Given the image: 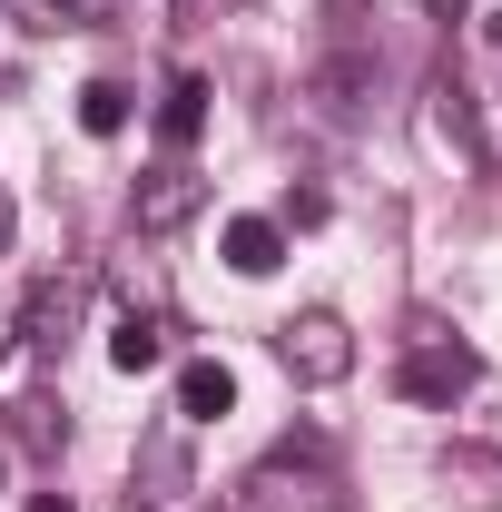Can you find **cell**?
Masks as SVG:
<instances>
[{"instance_id": "obj_17", "label": "cell", "mask_w": 502, "mask_h": 512, "mask_svg": "<svg viewBox=\"0 0 502 512\" xmlns=\"http://www.w3.org/2000/svg\"><path fill=\"white\" fill-rule=\"evenodd\" d=\"M483 20H493V50H502V10H483Z\"/></svg>"}, {"instance_id": "obj_12", "label": "cell", "mask_w": 502, "mask_h": 512, "mask_svg": "<svg viewBox=\"0 0 502 512\" xmlns=\"http://www.w3.org/2000/svg\"><path fill=\"white\" fill-rule=\"evenodd\" d=\"M138 473H148V483H158V493H168V483H178V473H188V463H178V444H148V463H138ZM158 493H148V503H158Z\"/></svg>"}, {"instance_id": "obj_7", "label": "cell", "mask_w": 502, "mask_h": 512, "mask_svg": "<svg viewBox=\"0 0 502 512\" xmlns=\"http://www.w3.org/2000/svg\"><path fill=\"white\" fill-rule=\"evenodd\" d=\"M276 256H286V227H276V217H237V227H227V266H237V276H266Z\"/></svg>"}, {"instance_id": "obj_11", "label": "cell", "mask_w": 502, "mask_h": 512, "mask_svg": "<svg viewBox=\"0 0 502 512\" xmlns=\"http://www.w3.org/2000/svg\"><path fill=\"white\" fill-rule=\"evenodd\" d=\"M60 325H69V286H40V296H30V325H20V335H30V345H60Z\"/></svg>"}, {"instance_id": "obj_3", "label": "cell", "mask_w": 502, "mask_h": 512, "mask_svg": "<svg viewBox=\"0 0 502 512\" xmlns=\"http://www.w3.org/2000/svg\"><path fill=\"white\" fill-rule=\"evenodd\" d=\"M197 207H207V178H197L188 158H158V168L138 178V197H128V227H138V237H168V227H188Z\"/></svg>"}, {"instance_id": "obj_10", "label": "cell", "mask_w": 502, "mask_h": 512, "mask_svg": "<svg viewBox=\"0 0 502 512\" xmlns=\"http://www.w3.org/2000/svg\"><path fill=\"white\" fill-rule=\"evenodd\" d=\"M79 128H89V138H119L128 128V89L119 79H89V89H79Z\"/></svg>"}, {"instance_id": "obj_9", "label": "cell", "mask_w": 502, "mask_h": 512, "mask_svg": "<svg viewBox=\"0 0 502 512\" xmlns=\"http://www.w3.org/2000/svg\"><path fill=\"white\" fill-rule=\"evenodd\" d=\"M158 355H168V335H158L148 316H119V335H109V365H119V375H148Z\"/></svg>"}, {"instance_id": "obj_4", "label": "cell", "mask_w": 502, "mask_h": 512, "mask_svg": "<svg viewBox=\"0 0 502 512\" xmlns=\"http://www.w3.org/2000/svg\"><path fill=\"white\" fill-rule=\"evenodd\" d=\"M473 375H483V355H473V345H453V335H424V345L404 355V394H414V404H453Z\"/></svg>"}, {"instance_id": "obj_16", "label": "cell", "mask_w": 502, "mask_h": 512, "mask_svg": "<svg viewBox=\"0 0 502 512\" xmlns=\"http://www.w3.org/2000/svg\"><path fill=\"white\" fill-rule=\"evenodd\" d=\"M0 237H10V188H0Z\"/></svg>"}, {"instance_id": "obj_2", "label": "cell", "mask_w": 502, "mask_h": 512, "mask_svg": "<svg viewBox=\"0 0 502 512\" xmlns=\"http://www.w3.org/2000/svg\"><path fill=\"white\" fill-rule=\"evenodd\" d=\"M276 365L296 384H345L355 375V335H345V316H325V306H306V316L276 325Z\"/></svg>"}, {"instance_id": "obj_15", "label": "cell", "mask_w": 502, "mask_h": 512, "mask_svg": "<svg viewBox=\"0 0 502 512\" xmlns=\"http://www.w3.org/2000/svg\"><path fill=\"white\" fill-rule=\"evenodd\" d=\"M30 512H79V503H69V493H40V503H30Z\"/></svg>"}, {"instance_id": "obj_6", "label": "cell", "mask_w": 502, "mask_h": 512, "mask_svg": "<svg viewBox=\"0 0 502 512\" xmlns=\"http://www.w3.org/2000/svg\"><path fill=\"white\" fill-rule=\"evenodd\" d=\"M365 89H375V60H355V50L315 69V99H325V119H355V109H365Z\"/></svg>"}, {"instance_id": "obj_14", "label": "cell", "mask_w": 502, "mask_h": 512, "mask_svg": "<svg viewBox=\"0 0 502 512\" xmlns=\"http://www.w3.org/2000/svg\"><path fill=\"white\" fill-rule=\"evenodd\" d=\"M424 10H434V20H463V10H473V0H424Z\"/></svg>"}, {"instance_id": "obj_8", "label": "cell", "mask_w": 502, "mask_h": 512, "mask_svg": "<svg viewBox=\"0 0 502 512\" xmlns=\"http://www.w3.org/2000/svg\"><path fill=\"white\" fill-rule=\"evenodd\" d=\"M227 404H237V375H227V365H188V375H178V414H188V424H217Z\"/></svg>"}, {"instance_id": "obj_1", "label": "cell", "mask_w": 502, "mask_h": 512, "mask_svg": "<svg viewBox=\"0 0 502 512\" xmlns=\"http://www.w3.org/2000/svg\"><path fill=\"white\" fill-rule=\"evenodd\" d=\"M237 512H345V483L315 453H266L247 483H237Z\"/></svg>"}, {"instance_id": "obj_13", "label": "cell", "mask_w": 502, "mask_h": 512, "mask_svg": "<svg viewBox=\"0 0 502 512\" xmlns=\"http://www.w3.org/2000/svg\"><path fill=\"white\" fill-rule=\"evenodd\" d=\"M325 20H335V30H355V20H365V0H325Z\"/></svg>"}, {"instance_id": "obj_5", "label": "cell", "mask_w": 502, "mask_h": 512, "mask_svg": "<svg viewBox=\"0 0 502 512\" xmlns=\"http://www.w3.org/2000/svg\"><path fill=\"white\" fill-rule=\"evenodd\" d=\"M197 128H207V79H197V69H178V79H168V109H158V138H168V158H188Z\"/></svg>"}]
</instances>
